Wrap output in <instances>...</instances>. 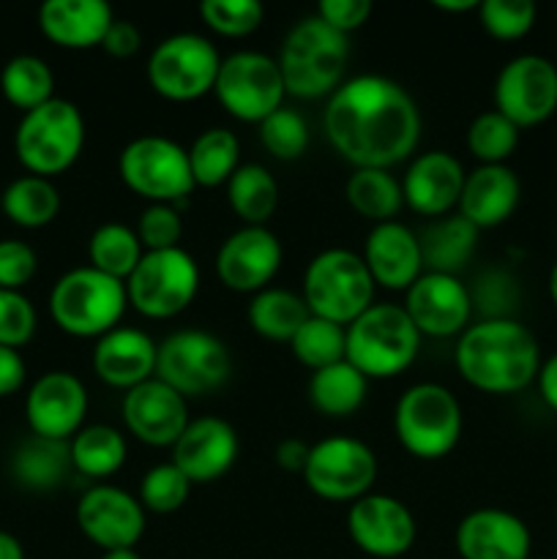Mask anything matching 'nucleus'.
I'll list each match as a JSON object with an SVG mask.
<instances>
[{
	"label": "nucleus",
	"mask_w": 557,
	"mask_h": 559,
	"mask_svg": "<svg viewBox=\"0 0 557 559\" xmlns=\"http://www.w3.org/2000/svg\"><path fill=\"white\" fill-rule=\"evenodd\" d=\"M420 109L399 82L382 74L344 80L328 96L322 129L333 151L355 169H391L420 140Z\"/></svg>",
	"instance_id": "nucleus-1"
},
{
	"label": "nucleus",
	"mask_w": 557,
	"mask_h": 559,
	"mask_svg": "<svg viewBox=\"0 0 557 559\" xmlns=\"http://www.w3.org/2000/svg\"><path fill=\"white\" fill-rule=\"evenodd\" d=\"M459 374L475 391L508 396L535 382L541 369V347L528 325L513 317L470 322L453 349Z\"/></svg>",
	"instance_id": "nucleus-2"
},
{
	"label": "nucleus",
	"mask_w": 557,
	"mask_h": 559,
	"mask_svg": "<svg viewBox=\"0 0 557 559\" xmlns=\"http://www.w3.org/2000/svg\"><path fill=\"white\" fill-rule=\"evenodd\" d=\"M276 60L287 96L315 102L328 98L344 82L349 44L344 33L333 31L317 14L304 16L287 31Z\"/></svg>",
	"instance_id": "nucleus-3"
},
{
	"label": "nucleus",
	"mask_w": 557,
	"mask_h": 559,
	"mask_svg": "<svg viewBox=\"0 0 557 559\" xmlns=\"http://www.w3.org/2000/svg\"><path fill=\"white\" fill-rule=\"evenodd\" d=\"M344 336H347L344 358L366 380H388L407 371L418 358L420 338H424L404 306L396 304H371L358 320L344 328Z\"/></svg>",
	"instance_id": "nucleus-4"
},
{
	"label": "nucleus",
	"mask_w": 557,
	"mask_h": 559,
	"mask_svg": "<svg viewBox=\"0 0 557 559\" xmlns=\"http://www.w3.org/2000/svg\"><path fill=\"white\" fill-rule=\"evenodd\" d=\"M126 306V284L91 265L66 271L49 293V314L55 325L76 338H98L118 328Z\"/></svg>",
	"instance_id": "nucleus-5"
},
{
	"label": "nucleus",
	"mask_w": 557,
	"mask_h": 559,
	"mask_svg": "<svg viewBox=\"0 0 557 559\" xmlns=\"http://www.w3.org/2000/svg\"><path fill=\"white\" fill-rule=\"evenodd\" d=\"M462 429V404L440 382H415L393 407L399 445L424 462L448 456L459 445Z\"/></svg>",
	"instance_id": "nucleus-6"
},
{
	"label": "nucleus",
	"mask_w": 557,
	"mask_h": 559,
	"mask_svg": "<svg viewBox=\"0 0 557 559\" xmlns=\"http://www.w3.org/2000/svg\"><path fill=\"white\" fill-rule=\"evenodd\" d=\"M85 147V118L69 98H49L22 115L14 131V153L27 175L49 178L74 167Z\"/></svg>",
	"instance_id": "nucleus-7"
},
{
	"label": "nucleus",
	"mask_w": 557,
	"mask_h": 559,
	"mask_svg": "<svg viewBox=\"0 0 557 559\" xmlns=\"http://www.w3.org/2000/svg\"><path fill=\"white\" fill-rule=\"evenodd\" d=\"M300 298L315 317L347 328L375 304V282L358 251L333 246L309 260Z\"/></svg>",
	"instance_id": "nucleus-8"
},
{
	"label": "nucleus",
	"mask_w": 557,
	"mask_h": 559,
	"mask_svg": "<svg viewBox=\"0 0 557 559\" xmlns=\"http://www.w3.org/2000/svg\"><path fill=\"white\" fill-rule=\"evenodd\" d=\"M200 293V265L186 249L145 251L126 278L129 306L147 320H169L189 309Z\"/></svg>",
	"instance_id": "nucleus-9"
},
{
	"label": "nucleus",
	"mask_w": 557,
	"mask_h": 559,
	"mask_svg": "<svg viewBox=\"0 0 557 559\" xmlns=\"http://www.w3.org/2000/svg\"><path fill=\"white\" fill-rule=\"evenodd\" d=\"M233 374L227 344L202 328L175 331L158 344L156 377L186 399L218 391Z\"/></svg>",
	"instance_id": "nucleus-10"
},
{
	"label": "nucleus",
	"mask_w": 557,
	"mask_h": 559,
	"mask_svg": "<svg viewBox=\"0 0 557 559\" xmlns=\"http://www.w3.org/2000/svg\"><path fill=\"white\" fill-rule=\"evenodd\" d=\"M118 175L134 194L147 202L189 200L194 191L189 151L180 142L162 134H145L131 140L118 156Z\"/></svg>",
	"instance_id": "nucleus-11"
},
{
	"label": "nucleus",
	"mask_w": 557,
	"mask_h": 559,
	"mask_svg": "<svg viewBox=\"0 0 557 559\" xmlns=\"http://www.w3.org/2000/svg\"><path fill=\"white\" fill-rule=\"evenodd\" d=\"M222 55L200 33H173L151 49L147 82L169 102H197L213 91Z\"/></svg>",
	"instance_id": "nucleus-12"
},
{
	"label": "nucleus",
	"mask_w": 557,
	"mask_h": 559,
	"mask_svg": "<svg viewBox=\"0 0 557 559\" xmlns=\"http://www.w3.org/2000/svg\"><path fill=\"white\" fill-rule=\"evenodd\" d=\"M213 93L235 120L262 123L268 115L284 107L287 87L276 58L257 49H238L222 58Z\"/></svg>",
	"instance_id": "nucleus-13"
},
{
	"label": "nucleus",
	"mask_w": 557,
	"mask_h": 559,
	"mask_svg": "<svg viewBox=\"0 0 557 559\" xmlns=\"http://www.w3.org/2000/svg\"><path fill=\"white\" fill-rule=\"evenodd\" d=\"M304 480L317 497L328 502H349L366 497L377 480V456L364 440L333 435L315 442Z\"/></svg>",
	"instance_id": "nucleus-14"
},
{
	"label": "nucleus",
	"mask_w": 557,
	"mask_h": 559,
	"mask_svg": "<svg viewBox=\"0 0 557 559\" xmlns=\"http://www.w3.org/2000/svg\"><path fill=\"white\" fill-rule=\"evenodd\" d=\"M495 109L519 129L557 112V66L544 55H517L495 76Z\"/></svg>",
	"instance_id": "nucleus-15"
},
{
	"label": "nucleus",
	"mask_w": 557,
	"mask_h": 559,
	"mask_svg": "<svg viewBox=\"0 0 557 559\" xmlns=\"http://www.w3.org/2000/svg\"><path fill=\"white\" fill-rule=\"evenodd\" d=\"M76 527L104 551L134 549L147 527L145 508L134 495L118 486H91L76 502Z\"/></svg>",
	"instance_id": "nucleus-16"
},
{
	"label": "nucleus",
	"mask_w": 557,
	"mask_h": 559,
	"mask_svg": "<svg viewBox=\"0 0 557 559\" xmlns=\"http://www.w3.org/2000/svg\"><path fill=\"white\" fill-rule=\"evenodd\" d=\"M404 311L420 336H462L473 320V295L459 276L424 271L404 293Z\"/></svg>",
	"instance_id": "nucleus-17"
},
{
	"label": "nucleus",
	"mask_w": 557,
	"mask_h": 559,
	"mask_svg": "<svg viewBox=\"0 0 557 559\" xmlns=\"http://www.w3.org/2000/svg\"><path fill=\"white\" fill-rule=\"evenodd\" d=\"M347 533L364 555L375 559H396L413 549L418 524H415L413 511L402 500L369 491L349 506Z\"/></svg>",
	"instance_id": "nucleus-18"
},
{
	"label": "nucleus",
	"mask_w": 557,
	"mask_h": 559,
	"mask_svg": "<svg viewBox=\"0 0 557 559\" xmlns=\"http://www.w3.org/2000/svg\"><path fill=\"white\" fill-rule=\"evenodd\" d=\"M284 249L282 240L268 227H249L229 233L216 251L218 282L233 293L257 295L271 287L282 267Z\"/></svg>",
	"instance_id": "nucleus-19"
},
{
	"label": "nucleus",
	"mask_w": 557,
	"mask_h": 559,
	"mask_svg": "<svg viewBox=\"0 0 557 559\" xmlns=\"http://www.w3.org/2000/svg\"><path fill=\"white\" fill-rule=\"evenodd\" d=\"M123 424L131 437L151 448H173L189 426V399L158 377L123 393Z\"/></svg>",
	"instance_id": "nucleus-20"
},
{
	"label": "nucleus",
	"mask_w": 557,
	"mask_h": 559,
	"mask_svg": "<svg viewBox=\"0 0 557 559\" xmlns=\"http://www.w3.org/2000/svg\"><path fill=\"white\" fill-rule=\"evenodd\" d=\"M87 388L71 371H47L31 385L25 418L31 435L69 442L85 426Z\"/></svg>",
	"instance_id": "nucleus-21"
},
{
	"label": "nucleus",
	"mask_w": 557,
	"mask_h": 559,
	"mask_svg": "<svg viewBox=\"0 0 557 559\" xmlns=\"http://www.w3.org/2000/svg\"><path fill=\"white\" fill-rule=\"evenodd\" d=\"M238 431L229 420L205 415L191 418L180 440L173 445V464L191 484H213L238 462Z\"/></svg>",
	"instance_id": "nucleus-22"
},
{
	"label": "nucleus",
	"mask_w": 557,
	"mask_h": 559,
	"mask_svg": "<svg viewBox=\"0 0 557 559\" xmlns=\"http://www.w3.org/2000/svg\"><path fill=\"white\" fill-rule=\"evenodd\" d=\"M464 167L453 153L426 151L410 162L402 178L404 205L418 216L440 218L457 211L464 186Z\"/></svg>",
	"instance_id": "nucleus-23"
},
{
	"label": "nucleus",
	"mask_w": 557,
	"mask_h": 559,
	"mask_svg": "<svg viewBox=\"0 0 557 559\" xmlns=\"http://www.w3.org/2000/svg\"><path fill=\"white\" fill-rule=\"evenodd\" d=\"M453 544L462 559H530V527L502 508H475L457 524Z\"/></svg>",
	"instance_id": "nucleus-24"
},
{
	"label": "nucleus",
	"mask_w": 557,
	"mask_h": 559,
	"mask_svg": "<svg viewBox=\"0 0 557 559\" xmlns=\"http://www.w3.org/2000/svg\"><path fill=\"white\" fill-rule=\"evenodd\" d=\"M375 287L404 289L424 273L418 233L402 222H382L369 229L360 251Z\"/></svg>",
	"instance_id": "nucleus-25"
},
{
	"label": "nucleus",
	"mask_w": 557,
	"mask_h": 559,
	"mask_svg": "<svg viewBox=\"0 0 557 559\" xmlns=\"http://www.w3.org/2000/svg\"><path fill=\"white\" fill-rule=\"evenodd\" d=\"M158 344L140 328L118 325L96 338L91 364L93 371L109 388L131 391L156 377Z\"/></svg>",
	"instance_id": "nucleus-26"
},
{
	"label": "nucleus",
	"mask_w": 557,
	"mask_h": 559,
	"mask_svg": "<svg viewBox=\"0 0 557 559\" xmlns=\"http://www.w3.org/2000/svg\"><path fill=\"white\" fill-rule=\"evenodd\" d=\"M519 200H522V183L508 164H478L464 175L457 213L481 233L508 222L519 207Z\"/></svg>",
	"instance_id": "nucleus-27"
},
{
	"label": "nucleus",
	"mask_w": 557,
	"mask_h": 559,
	"mask_svg": "<svg viewBox=\"0 0 557 559\" xmlns=\"http://www.w3.org/2000/svg\"><path fill=\"white\" fill-rule=\"evenodd\" d=\"M115 11L107 0H44L38 27L44 38L63 49L102 47Z\"/></svg>",
	"instance_id": "nucleus-28"
},
{
	"label": "nucleus",
	"mask_w": 557,
	"mask_h": 559,
	"mask_svg": "<svg viewBox=\"0 0 557 559\" xmlns=\"http://www.w3.org/2000/svg\"><path fill=\"white\" fill-rule=\"evenodd\" d=\"M418 243L424 271L457 276L478 246V229L459 213H448V216L431 218V224L420 229Z\"/></svg>",
	"instance_id": "nucleus-29"
},
{
	"label": "nucleus",
	"mask_w": 557,
	"mask_h": 559,
	"mask_svg": "<svg viewBox=\"0 0 557 559\" xmlns=\"http://www.w3.org/2000/svg\"><path fill=\"white\" fill-rule=\"evenodd\" d=\"M74 473L69 442L31 435L11 456V475L31 491H52Z\"/></svg>",
	"instance_id": "nucleus-30"
},
{
	"label": "nucleus",
	"mask_w": 557,
	"mask_h": 559,
	"mask_svg": "<svg viewBox=\"0 0 557 559\" xmlns=\"http://www.w3.org/2000/svg\"><path fill=\"white\" fill-rule=\"evenodd\" d=\"M309 317L311 311L306 300L300 298V293L284 287L260 289L257 295H251L249 309H246L249 328L268 342L289 344Z\"/></svg>",
	"instance_id": "nucleus-31"
},
{
	"label": "nucleus",
	"mask_w": 557,
	"mask_h": 559,
	"mask_svg": "<svg viewBox=\"0 0 557 559\" xmlns=\"http://www.w3.org/2000/svg\"><path fill=\"white\" fill-rule=\"evenodd\" d=\"M366 393H369V380L347 358L311 371L309 402L317 413L328 418H347L358 413L360 404L366 402Z\"/></svg>",
	"instance_id": "nucleus-32"
},
{
	"label": "nucleus",
	"mask_w": 557,
	"mask_h": 559,
	"mask_svg": "<svg viewBox=\"0 0 557 559\" xmlns=\"http://www.w3.org/2000/svg\"><path fill=\"white\" fill-rule=\"evenodd\" d=\"M69 451L74 473L85 475L91 480L112 478L126 464V456H129L123 431L107 424L82 426L69 440Z\"/></svg>",
	"instance_id": "nucleus-33"
},
{
	"label": "nucleus",
	"mask_w": 557,
	"mask_h": 559,
	"mask_svg": "<svg viewBox=\"0 0 557 559\" xmlns=\"http://www.w3.org/2000/svg\"><path fill=\"white\" fill-rule=\"evenodd\" d=\"M227 202L249 227H265L278 207V183L262 164H240L227 180Z\"/></svg>",
	"instance_id": "nucleus-34"
},
{
	"label": "nucleus",
	"mask_w": 557,
	"mask_h": 559,
	"mask_svg": "<svg viewBox=\"0 0 557 559\" xmlns=\"http://www.w3.org/2000/svg\"><path fill=\"white\" fill-rule=\"evenodd\" d=\"M0 207H3L5 218L16 227L42 229L52 224L60 213V191L49 178L22 175L3 189Z\"/></svg>",
	"instance_id": "nucleus-35"
},
{
	"label": "nucleus",
	"mask_w": 557,
	"mask_h": 559,
	"mask_svg": "<svg viewBox=\"0 0 557 559\" xmlns=\"http://www.w3.org/2000/svg\"><path fill=\"white\" fill-rule=\"evenodd\" d=\"M344 197H347L349 207L358 216L369 218L375 224L393 222L396 213L404 207L402 180L393 178L391 169H353V175L344 183Z\"/></svg>",
	"instance_id": "nucleus-36"
},
{
	"label": "nucleus",
	"mask_w": 557,
	"mask_h": 559,
	"mask_svg": "<svg viewBox=\"0 0 557 559\" xmlns=\"http://www.w3.org/2000/svg\"><path fill=\"white\" fill-rule=\"evenodd\" d=\"M186 151H189L194 183L205 186V189L227 186L235 169L240 167V140L235 136V131L224 129V126L205 129Z\"/></svg>",
	"instance_id": "nucleus-37"
},
{
	"label": "nucleus",
	"mask_w": 557,
	"mask_h": 559,
	"mask_svg": "<svg viewBox=\"0 0 557 559\" xmlns=\"http://www.w3.org/2000/svg\"><path fill=\"white\" fill-rule=\"evenodd\" d=\"M142 254H145V249L137 238V229L120 222L98 224L87 240V260H91L87 265L123 284L140 265Z\"/></svg>",
	"instance_id": "nucleus-38"
},
{
	"label": "nucleus",
	"mask_w": 557,
	"mask_h": 559,
	"mask_svg": "<svg viewBox=\"0 0 557 559\" xmlns=\"http://www.w3.org/2000/svg\"><path fill=\"white\" fill-rule=\"evenodd\" d=\"M0 91L22 115L55 98V74L38 55H14L0 71Z\"/></svg>",
	"instance_id": "nucleus-39"
},
{
	"label": "nucleus",
	"mask_w": 557,
	"mask_h": 559,
	"mask_svg": "<svg viewBox=\"0 0 557 559\" xmlns=\"http://www.w3.org/2000/svg\"><path fill=\"white\" fill-rule=\"evenodd\" d=\"M289 349H293L295 360H300L306 369L320 371L325 369V366H333L339 364V360H344L347 336H344L342 325L311 314L309 320L300 325V331L293 336Z\"/></svg>",
	"instance_id": "nucleus-40"
},
{
	"label": "nucleus",
	"mask_w": 557,
	"mask_h": 559,
	"mask_svg": "<svg viewBox=\"0 0 557 559\" xmlns=\"http://www.w3.org/2000/svg\"><path fill=\"white\" fill-rule=\"evenodd\" d=\"M519 126H513L506 115L497 109H486V112L475 115L467 126V151L478 164H506L513 156L519 145Z\"/></svg>",
	"instance_id": "nucleus-41"
},
{
	"label": "nucleus",
	"mask_w": 557,
	"mask_h": 559,
	"mask_svg": "<svg viewBox=\"0 0 557 559\" xmlns=\"http://www.w3.org/2000/svg\"><path fill=\"white\" fill-rule=\"evenodd\" d=\"M191 480L175 467L173 462L156 464V467L147 469L140 480V506L145 508V513H158V516H167V513L180 511L186 506L191 495Z\"/></svg>",
	"instance_id": "nucleus-42"
},
{
	"label": "nucleus",
	"mask_w": 557,
	"mask_h": 559,
	"mask_svg": "<svg viewBox=\"0 0 557 559\" xmlns=\"http://www.w3.org/2000/svg\"><path fill=\"white\" fill-rule=\"evenodd\" d=\"M311 140L309 123L293 107H278L260 123V142L278 162H295L306 153Z\"/></svg>",
	"instance_id": "nucleus-43"
},
{
	"label": "nucleus",
	"mask_w": 557,
	"mask_h": 559,
	"mask_svg": "<svg viewBox=\"0 0 557 559\" xmlns=\"http://www.w3.org/2000/svg\"><path fill=\"white\" fill-rule=\"evenodd\" d=\"M200 16L213 33L227 38H244L265 20L260 0H202Z\"/></svg>",
	"instance_id": "nucleus-44"
},
{
	"label": "nucleus",
	"mask_w": 557,
	"mask_h": 559,
	"mask_svg": "<svg viewBox=\"0 0 557 559\" xmlns=\"http://www.w3.org/2000/svg\"><path fill=\"white\" fill-rule=\"evenodd\" d=\"M535 14L538 9L533 0H484L478 3L481 25L500 41H517V38L528 36L535 25Z\"/></svg>",
	"instance_id": "nucleus-45"
},
{
	"label": "nucleus",
	"mask_w": 557,
	"mask_h": 559,
	"mask_svg": "<svg viewBox=\"0 0 557 559\" xmlns=\"http://www.w3.org/2000/svg\"><path fill=\"white\" fill-rule=\"evenodd\" d=\"M134 229L145 251L178 249L183 238V213L169 202H147Z\"/></svg>",
	"instance_id": "nucleus-46"
},
{
	"label": "nucleus",
	"mask_w": 557,
	"mask_h": 559,
	"mask_svg": "<svg viewBox=\"0 0 557 559\" xmlns=\"http://www.w3.org/2000/svg\"><path fill=\"white\" fill-rule=\"evenodd\" d=\"M36 306L20 289H0V347L20 349L36 336Z\"/></svg>",
	"instance_id": "nucleus-47"
},
{
	"label": "nucleus",
	"mask_w": 557,
	"mask_h": 559,
	"mask_svg": "<svg viewBox=\"0 0 557 559\" xmlns=\"http://www.w3.org/2000/svg\"><path fill=\"white\" fill-rule=\"evenodd\" d=\"M38 257L25 240H0V289H20L36 276Z\"/></svg>",
	"instance_id": "nucleus-48"
},
{
	"label": "nucleus",
	"mask_w": 557,
	"mask_h": 559,
	"mask_svg": "<svg viewBox=\"0 0 557 559\" xmlns=\"http://www.w3.org/2000/svg\"><path fill=\"white\" fill-rule=\"evenodd\" d=\"M371 0H320L317 3V16L339 33H353L364 27L371 16Z\"/></svg>",
	"instance_id": "nucleus-49"
},
{
	"label": "nucleus",
	"mask_w": 557,
	"mask_h": 559,
	"mask_svg": "<svg viewBox=\"0 0 557 559\" xmlns=\"http://www.w3.org/2000/svg\"><path fill=\"white\" fill-rule=\"evenodd\" d=\"M102 47L107 49L112 58H131V55L140 52V47H142L140 27H137L131 20H118V16H115V22L109 25L107 36H104Z\"/></svg>",
	"instance_id": "nucleus-50"
},
{
	"label": "nucleus",
	"mask_w": 557,
	"mask_h": 559,
	"mask_svg": "<svg viewBox=\"0 0 557 559\" xmlns=\"http://www.w3.org/2000/svg\"><path fill=\"white\" fill-rule=\"evenodd\" d=\"M27 366L20 349L0 347V399L14 396L22 385H25Z\"/></svg>",
	"instance_id": "nucleus-51"
},
{
	"label": "nucleus",
	"mask_w": 557,
	"mask_h": 559,
	"mask_svg": "<svg viewBox=\"0 0 557 559\" xmlns=\"http://www.w3.org/2000/svg\"><path fill=\"white\" fill-rule=\"evenodd\" d=\"M309 451L311 445H306V442L298 440V437H284V440L276 445V451H273V459H276V464L284 469V473L304 475L306 462H309Z\"/></svg>",
	"instance_id": "nucleus-52"
},
{
	"label": "nucleus",
	"mask_w": 557,
	"mask_h": 559,
	"mask_svg": "<svg viewBox=\"0 0 557 559\" xmlns=\"http://www.w3.org/2000/svg\"><path fill=\"white\" fill-rule=\"evenodd\" d=\"M535 385H538V393L541 399H544L546 407H549L552 413H557V353L549 355L546 360H541Z\"/></svg>",
	"instance_id": "nucleus-53"
},
{
	"label": "nucleus",
	"mask_w": 557,
	"mask_h": 559,
	"mask_svg": "<svg viewBox=\"0 0 557 559\" xmlns=\"http://www.w3.org/2000/svg\"><path fill=\"white\" fill-rule=\"evenodd\" d=\"M0 559H25V549L11 533L0 530Z\"/></svg>",
	"instance_id": "nucleus-54"
},
{
	"label": "nucleus",
	"mask_w": 557,
	"mask_h": 559,
	"mask_svg": "<svg viewBox=\"0 0 557 559\" xmlns=\"http://www.w3.org/2000/svg\"><path fill=\"white\" fill-rule=\"evenodd\" d=\"M435 9L464 14V11H478V0H435Z\"/></svg>",
	"instance_id": "nucleus-55"
},
{
	"label": "nucleus",
	"mask_w": 557,
	"mask_h": 559,
	"mask_svg": "<svg viewBox=\"0 0 557 559\" xmlns=\"http://www.w3.org/2000/svg\"><path fill=\"white\" fill-rule=\"evenodd\" d=\"M102 559H142L137 549H118V551H104Z\"/></svg>",
	"instance_id": "nucleus-56"
},
{
	"label": "nucleus",
	"mask_w": 557,
	"mask_h": 559,
	"mask_svg": "<svg viewBox=\"0 0 557 559\" xmlns=\"http://www.w3.org/2000/svg\"><path fill=\"white\" fill-rule=\"evenodd\" d=\"M549 298H552V304L557 306V262L552 265V271H549Z\"/></svg>",
	"instance_id": "nucleus-57"
},
{
	"label": "nucleus",
	"mask_w": 557,
	"mask_h": 559,
	"mask_svg": "<svg viewBox=\"0 0 557 559\" xmlns=\"http://www.w3.org/2000/svg\"><path fill=\"white\" fill-rule=\"evenodd\" d=\"M555 519H557V511H555Z\"/></svg>",
	"instance_id": "nucleus-58"
},
{
	"label": "nucleus",
	"mask_w": 557,
	"mask_h": 559,
	"mask_svg": "<svg viewBox=\"0 0 557 559\" xmlns=\"http://www.w3.org/2000/svg\"><path fill=\"white\" fill-rule=\"evenodd\" d=\"M530 559H533V557H530Z\"/></svg>",
	"instance_id": "nucleus-59"
}]
</instances>
